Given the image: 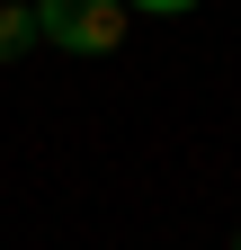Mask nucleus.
Listing matches in <instances>:
<instances>
[{
    "instance_id": "nucleus-1",
    "label": "nucleus",
    "mask_w": 241,
    "mask_h": 250,
    "mask_svg": "<svg viewBox=\"0 0 241 250\" xmlns=\"http://www.w3.org/2000/svg\"><path fill=\"white\" fill-rule=\"evenodd\" d=\"M125 27H134L125 0H36V36L63 54H116Z\"/></svg>"
},
{
    "instance_id": "nucleus-2",
    "label": "nucleus",
    "mask_w": 241,
    "mask_h": 250,
    "mask_svg": "<svg viewBox=\"0 0 241 250\" xmlns=\"http://www.w3.org/2000/svg\"><path fill=\"white\" fill-rule=\"evenodd\" d=\"M27 45H45V36H36V0H27V9H18V0H0V62L27 54Z\"/></svg>"
},
{
    "instance_id": "nucleus-3",
    "label": "nucleus",
    "mask_w": 241,
    "mask_h": 250,
    "mask_svg": "<svg viewBox=\"0 0 241 250\" xmlns=\"http://www.w3.org/2000/svg\"><path fill=\"white\" fill-rule=\"evenodd\" d=\"M125 9H143V18H188L197 0H125Z\"/></svg>"
},
{
    "instance_id": "nucleus-4",
    "label": "nucleus",
    "mask_w": 241,
    "mask_h": 250,
    "mask_svg": "<svg viewBox=\"0 0 241 250\" xmlns=\"http://www.w3.org/2000/svg\"><path fill=\"white\" fill-rule=\"evenodd\" d=\"M232 250H241V232H232Z\"/></svg>"
}]
</instances>
